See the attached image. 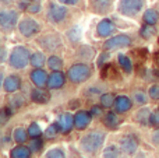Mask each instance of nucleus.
Masks as SVG:
<instances>
[{
  "mask_svg": "<svg viewBox=\"0 0 159 158\" xmlns=\"http://www.w3.org/2000/svg\"><path fill=\"white\" fill-rule=\"evenodd\" d=\"M105 142V133L99 130H93L91 133L85 134L84 137L81 139V147L85 153H96L99 151V148L102 147Z\"/></svg>",
  "mask_w": 159,
  "mask_h": 158,
  "instance_id": "nucleus-1",
  "label": "nucleus"
},
{
  "mask_svg": "<svg viewBox=\"0 0 159 158\" xmlns=\"http://www.w3.org/2000/svg\"><path fill=\"white\" fill-rule=\"evenodd\" d=\"M8 63L13 69L21 70L31 63V53L25 46H16L10 52V58H8Z\"/></svg>",
  "mask_w": 159,
  "mask_h": 158,
  "instance_id": "nucleus-2",
  "label": "nucleus"
},
{
  "mask_svg": "<svg viewBox=\"0 0 159 158\" xmlns=\"http://www.w3.org/2000/svg\"><path fill=\"white\" fill-rule=\"evenodd\" d=\"M92 74V70L85 63H75L67 72V78L74 84H81L87 81Z\"/></svg>",
  "mask_w": 159,
  "mask_h": 158,
  "instance_id": "nucleus-3",
  "label": "nucleus"
},
{
  "mask_svg": "<svg viewBox=\"0 0 159 158\" xmlns=\"http://www.w3.org/2000/svg\"><path fill=\"white\" fill-rule=\"evenodd\" d=\"M144 0H120L119 2V13L126 17H134L143 10Z\"/></svg>",
  "mask_w": 159,
  "mask_h": 158,
  "instance_id": "nucleus-4",
  "label": "nucleus"
},
{
  "mask_svg": "<svg viewBox=\"0 0 159 158\" xmlns=\"http://www.w3.org/2000/svg\"><path fill=\"white\" fill-rule=\"evenodd\" d=\"M18 31L25 38H32L34 35H36L41 31V25L34 18H22L18 22Z\"/></svg>",
  "mask_w": 159,
  "mask_h": 158,
  "instance_id": "nucleus-5",
  "label": "nucleus"
},
{
  "mask_svg": "<svg viewBox=\"0 0 159 158\" xmlns=\"http://www.w3.org/2000/svg\"><path fill=\"white\" fill-rule=\"evenodd\" d=\"M18 22V13L16 10H2L0 13V27L3 31H13Z\"/></svg>",
  "mask_w": 159,
  "mask_h": 158,
  "instance_id": "nucleus-6",
  "label": "nucleus"
},
{
  "mask_svg": "<svg viewBox=\"0 0 159 158\" xmlns=\"http://www.w3.org/2000/svg\"><path fill=\"white\" fill-rule=\"evenodd\" d=\"M131 45V38L126 34L121 35H116L109 38L106 42L103 44V49L105 50H115V49H120V48H126Z\"/></svg>",
  "mask_w": 159,
  "mask_h": 158,
  "instance_id": "nucleus-7",
  "label": "nucleus"
},
{
  "mask_svg": "<svg viewBox=\"0 0 159 158\" xmlns=\"http://www.w3.org/2000/svg\"><path fill=\"white\" fill-rule=\"evenodd\" d=\"M138 137L134 134H127L123 139L120 140V148L124 154H129V156H134L135 151L138 150Z\"/></svg>",
  "mask_w": 159,
  "mask_h": 158,
  "instance_id": "nucleus-8",
  "label": "nucleus"
},
{
  "mask_svg": "<svg viewBox=\"0 0 159 158\" xmlns=\"http://www.w3.org/2000/svg\"><path fill=\"white\" fill-rule=\"evenodd\" d=\"M39 44L46 50H55L61 46V39L57 34H48V35L39 38Z\"/></svg>",
  "mask_w": 159,
  "mask_h": 158,
  "instance_id": "nucleus-9",
  "label": "nucleus"
},
{
  "mask_svg": "<svg viewBox=\"0 0 159 158\" xmlns=\"http://www.w3.org/2000/svg\"><path fill=\"white\" fill-rule=\"evenodd\" d=\"M67 16V8L64 6L56 4V3H50L49 6V17L52 21L55 22H60L66 18Z\"/></svg>",
  "mask_w": 159,
  "mask_h": 158,
  "instance_id": "nucleus-10",
  "label": "nucleus"
},
{
  "mask_svg": "<svg viewBox=\"0 0 159 158\" xmlns=\"http://www.w3.org/2000/svg\"><path fill=\"white\" fill-rule=\"evenodd\" d=\"M91 119H92L91 112L78 111L77 114L74 115V126H75V129H78V130H84V129H87L88 125L91 123Z\"/></svg>",
  "mask_w": 159,
  "mask_h": 158,
  "instance_id": "nucleus-11",
  "label": "nucleus"
},
{
  "mask_svg": "<svg viewBox=\"0 0 159 158\" xmlns=\"http://www.w3.org/2000/svg\"><path fill=\"white\" fill-rule=\"evenodd\" d=\"M66 83V76L57 70V72H53L52 74H49V80H48V88L50 90H57V88H61Z\"/></svg>",
  "mask_w": 159,
  "mask_h": 158,
  "instance_id": "nucleus-12",
  "label": "nucleus"
},
{
  "mask_svg": "<svg viewBox=\"0 0 159 158\" xmlns=\"http://www.w3.org/2000/svg\"><path fill=\"white\" fill-rule=\"evenodd\" d=\"M113 31H115V25H113V22L109 18L101 20L98 22V25H96V34L101 38H106V36L112 35Z\"/></svg>",
  "mask_w": 159,
  "mask_h": 158,
  "instance_id": "nucleus-13",
  "label": "nucleus"
},
{
  "mask_svg": "<svg viewBox=\"0 0 159 158\" xmlns=\"http://www.w3.org/2000/svg\"><path fill=\"white\" fill-rule=\"evenodd\" d=\"M3 88L6 92H17L21 88V78L17 74H10L3 81Z\"/></svg>",
  "mask_w": 159,
  "mask_h": 158,
  "instance_id": "nucleus-14",
  "label": "nucleus"
},
{
  "mask_svg": "<svg viewBox=\"0 0 159 158\" xmlns=\"http://www.w3.org/2000/svg\"><path fill=\"white\" fill-rule=\"evenodd\" d=\"M30 78L36 87H43L45 84H48L49 80V74L42 69H34L30 74Z\"/></svg>",
  "mask_w": 159,
  "mask_h": 158,
  "instance_id": "nucleus-15",
  "label": "nucleus"
},
{
  "mask_svg": "<svg viewBox=\"0 0 159 158\" xmlns=\"http://www.w3.org/2000/svg\"><path fill=\"white\" fill-rule=\"evenodd\" d=\"M113 106H115L117 114H126V112H129L130 109H131L133 102L127 95H119V97H116L115 105Z\"/></svg>",
  "mask_w": 159,
  "mask_h": 158,
  "instance_id": "nucleus-16",
  "label": "nucleus"
},
{
  "mask_svg": "<svg viewBox=\"0 0 159 158\" xmlns=\"http://www.w3.org/2000/svg\"><path fill=\"white\" fill-rule=\"evenodd\" d=\"M59 126H60V132L61 133H70L74 126V116L71 114H61L59 116V120H57Z\"/></svg>",
  "mask_w": 159,
  "mask_h": 158,
  "instance_id": "nucleus-17",
  "label": "nucleus"
},
{
  "mask_svg": "<svg viewBox=\"0 0 159 158\" xmlns=\"http://www.w3.org/2000/svg\"><path fill=\"white\" fill-rule=\"evenodd\" d=\"M31 100L36 104H46V102H49V100H50V94L45 88L36 87V88H34L32 91H31Z\"/></svg>",
  "mask_w": 159,
  "mask_h": 158,
  "instance_id": "nucleus-18",
  "label": "nucleus"
},
{
  "mask_svg": "<svg viewBox=\"0 0 159 158\" xmlns=\"http://www.w3.org/2000/svg\"><path fill=\"white\" fill-rule=\"evenodd\" d=\"M31 148L24 144H18L17 147L11 148L10 151V158H30L31 157Z\"/></svg>",
  "mask_w": 159,
  "mask_h": 158,
  "instance_id": "nucleus-19",
  "label": "nucleus"
},
{
  "mask_svg": "<svg viewBox=\"0 0 159 158\" xmlns=\"http://www.w3.org/2000/svg\"><path fill=\"white\" fill-rule=\"evenodd\" d=\"M112 3L113 0H91L92 8L96 13H106V11H109Z\"/></svg>",
  "mask_w": 159,
  "mask_h": 158,
  "instance_id": "nucleus-20",
  "label": "nucleus"
},
{
  "mask_svg": "<svg viewBox=\"0 0 159 158\" xmlns=\"http://www.w3.org/2000/svg\"><path fill=\"white\" fill-rule=\"evenodd\" d=\"M151 109L149 108H141L140 111L135 114V120H137L140 125L147 126L149 125V118H151Z\"/></svg>",
  "mask_w": 159,
  "mask_h": 158,
  "instance_id": "nucleus-21",
  "label": "nucleus"
},
{
  "mask_svg": "<svg viewBox=\"0 0 159 158\" xmlns=\"http://www.w3.org/2000/svg\"><path fill=\"white\" fill-rule=\"evenodd\" d=\"M143 20H144V22H145V24L155 25L159 21V13L157 10H154V8H148V10L144 13Z\"/></svg>",
  "mask_w": 159,
  "mask_h": 158,
  "instance_id": "nucleus-22",
  "label": "nucleus"
},
{
  "mask_svg": "<svg viewBox=\"0 0 159 158\" xmlns=\"http://www.w3.org/2000/svg\"><path fill=\"white\" fill-rule=\"evenodd\" d=\"M45 62H46V58L42 52H34L31 53V66L35 67V69H41V67L45 66Z\"/></svg>",
  "mask_w": 159,
  "mask_h": 158,
  "instance_id": "nucleus-23",
  "label": "nucleus"
},
{
  "mask_svg": "<svg viewBox=\"0 0 159 158\" xmlns=\"http://www.w3.org/2000/svg\"><path fill=\"white\" fill-rule=\"evenodd\" d=\"M117 62H119V64H120V67L123 69V72H126V73L133 72V63L127 55H123V53L117 55Z\"/></svg>",
  "mask_w": 159,
  "mask_h": 158,
  "instance_id": "nucleus-24",
  "label": "nucleus"
},
{
  "mask_svg": "<svg viewBox=\"0 0 159 158\" xmlns=\"http://www.w3.org/2000/svg\"><path fill=\"white\" fill-rule=\"evenodd\" d=\"M103 123H105V126H106V128H109V129L117 128V125H119V118H117V115H116V112H112V111L107 112V114L105 115Z\"/></svg>",
  "mask_w": 159,
  "mask_h": 158,
  "instance_id": "nucleus-25",
  "label": "nucleus"
},
{
  "mask_svg": "<svg viewBox=\"0 0 159 158\" xmlns=\"http://www.w3.org/2000/svg\"><path fill=\"white\" fill-rule=\"evenodd\" d=\"M78 56L81 59H85V60H91V59L95 56V49L92 46H88V45H84L78 49Z\"/></svg>",
  "mask_w": 159,
  "mask_h": 158,
  "instance_id": "nucleus-26",
  "label": "nucleus"
},
{
  "mask_svg": "<svg viewBox=\"0 0 159 158\" xmlns=\"http://www.w3.org/2000/svg\"><path fill=\"white\" fill-rule=\"evenodd\" d=\"M48 66H49L50 70L57 72V70H60L61 67H63V60H61L59 56L53 55V56H50V58L48 59Z\"/></svg>",
  "mask_w": 159,
  "mask_h": 158,
  "instance_id": "nucleus-27",
  "label": "nucleus"
},
{
  "mask_svg": "<svg viewBox=\"0 0 159 158\" xmlns=\"http://www.w3.org/2000/svg\"><path fill=\"white\" fill-rule=\"evenodd\" d=\"M99 101H101V105L103 106V108H112V105H115L116 97L113 94H110V92H106V94L101 95Z\"/></svg>",
  "mask_w": 159,
  "mask_h": 158,
  "instance_id": "nucleus-28",
  "label": "nucleus"
},
{
  "mask_svg": "<svg viewBox=\"0 0 159 158\" xmlns=\"http://www.w3.org/2000/svg\"><path fill=\"white\" fill-rule=\"evenodd\" d=\"M121 148L117 146H109L103 150V158H120Z\"/></svg>",
  "mask_w": 159,
  "mask_h": 158,
  "instance_id": "nucleus-29",
  "label": "nucleus"
},
{
  "mask_svg": "<svg viewBox=\"0 0 159 158\" xmlns=\"http://www.w3.org/2000/svg\"><path fill=\"white\" fill-rule=\"evenodd\" d=\"M28 137H30L28 136V130H24L22 128H17L16 130H14V140H16V143H18V144H24Z\"/></svg>",
  "mask_w": 159,
  "mask_h": 158,
  "instance_id": "nucleus-30",
  "label": "nucleus"
},
{
  "mask_svg": "<svg viewBox=\"0 0 159 158\" xmlns=\"http://www.w3.org/2000/svg\"><path fill=\"white\" fill-rule=\"evenodd\" d=\"M133 101H134L135 104H138V105H144V104H147V101H148V97H147V94L144 91L135 90V91L133 92Z\"/></svg>",
  "mask_w": 159,
  "mask_h": 158,
  "instance_id": "nucleus-31",
  "label": "nucleus"
},
{
  "mask_svg": "<svg viewBox=\"0 0 159 158\" xmlns=\"http://www.w3.org/2000/svg\"><path fill=\"white\" fill-rule=\"evenodd\" d=\"M60 132V126H59V123H52L50 126H48V129L45 130V137L46 139H53V137H56V134Z\"/></svg>",
  "mask_w": 159,
  "mask_h": 158,
  "instance_id": "nucleus-32",
  "label": "nucleus"
},
{
  "mask_svg": "<svg viewBox=\"0 0 159 158\" xmlns=\"http://www.w3.org/2000/svg\"><path fill=\"white\" fill-rule=\"evenodd\" d=\"M154 34H155L154 25H148V24H145L144 27H141V30H140V35L143 36V38H145V39L152 38V36H154Z\"/></svg>",
  "mask_w": 159,
  "mask_h": 158,
  "instance_id": "nucleus-33",
  "label": "nucleus"
},
{
  "mask_svg": "<svg viewBox=\"0 0 159 158\" xmlns=\"http://www.w3.org/2000/svg\"><path fill=\"white\" fill-rule=\"evenodd\" d=\"M41 134H42V130L38 123H31L30 128H28V136L31 139H36V137H41Z\"/></svg>",
  "mask_w": 159,
  "mask_h": 158,
  "instance_id": "nucleus-34",
  "label": "nucleus"
},
{
  "mask_svg": "<svg viewBox=\"0 0 159 158\" xmlns=\"http://www.w3.org/2000/svg\"><path fill=\"white\" fill-rule=\"evenodd\" d=\"M67 38H69L70 41L73 42V44L78 42L80 38H81V31H80V28L78 27H73L71 30L67 32Z\"/></svg>",
  "mask_w": 159,
  "mask_h": 158,
  "instance_id": "nucleus-35",
  "label": "nucleus"
},
{
  "mask_svg": "<svg viewBox=\"0 0 159 158\" xmlns=\"http://www.w3.org/2000/svg\"><path fill=\"white\" fill-rule=\"evenodd\" d=\"M42 147H43V142H42L39 137H36V139H32V142L30 143V148H31V151H34V153H38V151H41Z\"/></svg>",
  "mask_w": 159,
  "mask_h": 158,
  "instance_id": "nucleus-36",
  "label": "nucleus"
},
{
  "mask_svg": "<svg viewBox=\"0 0 159 158\" xmlns=\"http://www.w3.org/2000/svg\"><path fill=\"white\" fill-rule=\"evenodd\" d=\"M46 158H66V156L60 148H52L46 153Z\"/></svg>",
  "mask_w": 159,
  "mask_h": 158,
  "instance_id": "nucleus-37",
  "label": "nucleus"
},
{
  "mask_svg": "<svg viewBox=\"0 0 159 158\" xmlns=\"http://www.w3.org/2000/svg\"><path fill=\"white\" fill-rule=\"evenodd\" d=\"M13 108H10V106H6V108L2 109V125H6V122H7L8 118L13 116Z\"/></svg>",
  "mask_w": 159,
  "mask_h": 158,
  "instance_id": "nucleus-38",
  "label": "nucleus"
},
{
  "mask_svg": "<svg viewBox=\"0 0 159 158\" xmlns=\"http://www.w3.org/2000/svg\"><path fill=\"white\" fill-rule=\"evenodd\" d=\"M148 95H149V98H151V100H155V101L159 100V84H154V86L149 87Z\"/></svg>",
  "mask_w": 159,
  "mask_h": 158,
  "instance_id": "nucleus-39",
  "label": "nucleus"
},
{
  "mask_svg": "<svg viewBox=\"0 0 159 158\" xmlns=\"http://www.w3.org/2000/svg\"><path fill=\"white\" fill-rule=\"evenodd\" d=\"M10 105H11V108H18V106L24 105V97H21V95L13 97L10 100Z\"/></svg>",
  "mask_w": 159,
  "mask_h": 158,
  "instance_id": "nucleus-40",
  "label": "nucleus"
},
{
  "mask_svg": "<svg viewBox=\"0 0 159 158\" xmlns=\"http://www.w3.org/2000/svg\"><path fill=\"white\" fill-rule=\"evenodd\" d=\"M149 125L154 126V128H159V111L158 112H152L151 118H149Z\"/></svg>",
  "mask_w": 159,
  "mask_h": 158,
  "instance_id": "nucleus-41",
  "label": "nucleus"
},
{
  "mask_svg": "<svg viewBox=\"0 0 159 158\" xmlns=\"http://www.w3.org/2000/svg\"><path fill=\"white\" fill-rule=\"evenodd\" d=\"M28 11H30V13H39V11H41V4L35 0V2H32L28 6Z\"/></svg>",
  "mask_w": 159,
  "mask_h": 158,
  "instance_id": "nucleus-42",
  "label": "nucleus"
},
{
  "mask_svg": "<svg viewBox=\"0 0 159 158\" xmlns=\"http://www.w3.org/2000/svg\"><path fill=\"white\" fill-rule=\"evenodd\" d=\"M102 108H103L102 105H93L92 108H91V115H92V116H101L102 112H103Z\"/></svg>",
  "mask_w": 159,
  "mask_h": 158,
  "instance_id": "nucleus-43",
  "label": "nucleus"
},
{
  "mask_svg": "<svg viewBox=\"0 0 159 158\" xmlns=\"http://www.w3.org/2000/svg\"><path fill=\"white\" fill-rule=\"evenodd\" d=\"M109 59V53H106V52H103V53H101V56H99V59H98V66L99 67H103L105 66V62Z\"/></svg>",
  "mask_w": 159,
  "mask_h": 158,
  "instance_id": "nucleus-44",
  "label": "nucleus"
},
{
  "mask_svg": "<svg viewBox=\"0 0 159 158\" xmlns=\"http://www.w3.org/2000/svg\"><path fill=\"white\" fill-rule=\"evenodd\" d=\"M59 2H60L61 4H66V6H74V4H77L80 0H59Z\"/></svg>",
  "mask_w": 159,
  "mask_h": 158,
  "instance_id": "nucleus-45",
  "label": "nucleus"
},
{
  "mask_svg": "<svg viewBox=\"0 0 159 158\" xmlns=\"http://www.w3.org/2000/svg\"><path fill=\"white\" fill-rule=\"evenodd\" d=\"M152 143H154L155 146H159V130H157L152 134Z\"/></svg>",
  "mask_w": 159,
  "mask_h": 158,
  "instance_id": "nucleus-46",
  "label": "nucleus"
},
{
  "mask_svg": "<svg viewBox=\"0 0 159 158\" xmlns=\"http://www.w3.org/2000/svg\"><path fill=\"white\" fill-rule=\"evenodd\" d=\"M87 92H88V94H101V91H99V90H96V88H89Z\"/></svg>",
  "mask_w": 159,
  "mask_h": 158,
  "instance_id": "nucleus-47",
  "label": "nucleus"
},
{
  "mask_svg": "<svg viewBox=\"0 0 159 158\" xmlns=\"http://www.w3.org/2000/svg\"><path fill=\"white\" fill-rule=\"evenodd\" d=\"M4 59H6V49L2 48V62H4Z\"/></svg>",
  "mask_w": 159,
  "mask_h": 158,
  "instance_id": "nucleus-48",
  "label": "nucleus"
},
{
  "mask_svg": "<svg viewBox=\"0 0 159 158\" xmlns=\"http://www.w3.org/2000/svg\"><path fill=\"white\" fill-rule=\"evenodd\" d=\"M13 2H14V0H2L3 4H11Z\"/></svg>",
  "mask_w": 159,
  "mask_h": 158,
  "instance_id": "nucleus-49",
  "label": "nucleus"
}]
</instances>
